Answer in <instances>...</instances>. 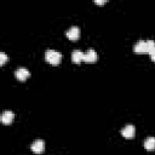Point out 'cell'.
<instances>
[{"label":"cell","instance_id":"11","mask_svg":"<svg viewBox=\"0 0 155 155\" xmlns=\"http://www.w3.org/2000/svg\"><path fill=\"white\" fill-rule=\"evenodd\" d=\"M155 50V41L154 40H147V53H150Z\"/></svg>","mask_w":155,"mask_h":155},{"label":"cell","instance_id":"9","mask_svg":"<svg viewBox=\"0 0 155 155\" xmlns=\"http://www.w3.org/2000/svg\"><path fill=\"white\" fill-rule=\"evenodd\" d=\"M84 52L80 51V50H74L71 52V61L74 63H80L81 61H84Z\"/></svg>","mask_w":155,"mask_h":155},{"label":"cell","instance_id":"14","mask_svg":"<svg viewBox=\"0 0 155 155\" xmlns=\"http://www.w3.org/2000/svg\"><path fill=\"white\" fill-rule=\"evenodd\" d=\"M94 2H96V4L102 5V4H104V2H105V0H94Z\"/></svg>","mask_w":155,"mask_h":155},{"label":"cell","instance_id":"8","mask_svg":"<svg viewBox=\"0 0 155 155\" xmlns=\"http://www.w3.org/2000/svg\"><path fill=\"white\" fill-rule=\"evenodd\" d=\"M13 117H15V114L11 110H5L1 114V122L5 124V125H8L13 121Z\"/></svg>","mask_w":155,"mask_h":155},{"label":"cell","instance_id":"13","mask_svg":"<svg viewBox=\"0 0 155 155\" xmlns=\"http://www.w3.org/2000/svg\"><path fill=\"white\" fill-rule=\"evenodd\" d=\"M149 54H150V57H151V59H153V61L155 62V50H154V51H151V52H150Z\"/></svg>","mask_w":155,"mask_h":155},{"label":"cell","instance_id":"5","mask_svg":"<svg viewBox=\"0 0 155 155\" xmlns=\"http://www.w3.org/2000/svg\"><path fill=\"white\" fill-rule=\"evenodd\" d=\"M15 75H16V78H17L19 81H24V80L30 75V73H29L28 69L21 67V68H17V70L15 71Z\"/></svg>","mask_w":155,"mask_h":155},{"label":"cell","instance_id":"4","mask_svg":"<svg viewBox=\"0 0 155 155\" xmlns=\"http://www.w3.org/2000/svg\"><path fill=\"white\" fill-rule=\"evenodd\" d=\"M134 132H136L134 126H133V125H131V124H128V125L124 126V127H122V130H121V134H122L125 138H132V137L134 136Z\"/></svg>","mask_w":155,"mask_h":155},{"label":"cell","instance_id":"12","mask_svg":"<svg viewBox=\"0 0 155 155\" xmlns=\"http://www.w3.org/2000/svg\"><path fill=\"white\" fill-rule=\"evenodd\" d=\"M6 61H7V56H6V53H5V52H0V64H1V65L5 64Z\"/></svg>","mask_w":155,"mask_h":155},{"label":"cell","instance_id":"1","mask_svg":"<svg viewBox=\"0 0 155 155\" xmlns=\"http://www.w3.org/2000/svg\"><path fill=\"white\" fill-rule=\"evenodd\" d=\"M45 59H46L48 63L56 65V64H58V63L61 62V59H62V53L58 52V51H56V50H47V51L45 52Z\"/></svg>","mask_w":155,"mask_h":155},{"label":"cell","instance_id":"6","mask_svg":"<svg viewBox=\"0 0 155 155\" xmlns=\"http://www.w3.org/2000/svg\"><path fill=\"white\" fill-rule=\"evenodd\" d=\"M133 51L137 53H147V40H139L134 44Z\"/></svg>","mask_w":155,"mask_h":155},{"label":"cell","instance_id":"3","mask_svg":"<svg viewBox=\"0 0 155 155\" xmlns=\"http://www.w3.org/2000/svg\"><path fill=\"white\" fill-rule=\"evenodd\" d=\"M65 34H67L68 39H70V40H76V39L80 36V28L76 27V25H73V27H70V28L65 31Z\"/></svg>","mask_w":155,"mask_h":155},{"label":"cell","instance_id":"10","mask_svg":"<svg viewBox=\"0 0 155 155\" xmlns=\"http://www.w3.org/2000/svg\"><path fill=\"white\" fill-rule=\"evenodd\" d=\"M144 148L147 150H154L155 149V137H153V136L147 137L144 140Z\"/></svg>","mask_w":155,"mask_h":155},{"label":"cell","instance_id":"2","mask_svg":"<svg viewBox=\"0 0 155 155\" xmlns=\"http://www.w3.org/2000/svg\"><path fill=\"white\" fill-rule=\"evenodd\" d=\"M30 149H31V151H34V153H36V154H40V153H42L44 149H45V142H44L42 139H35V140L31 143Z\"/></svg>","mask_w":155,"mask_h":155},{"label":"cell","instance_id":"7","mask_svg":"<svg viewBox=\"0 0 155 155\" xmlns=\"http://www.w3.org/2000/svg\"><path fill=\"white\" fill-rule=\"evenodd\" d=\"M98 59V56L96 53V51L93 48H90L87 52H85L84 54V61L87 62V63H92V62H96Z\"/></svg>","mask_w":155,"mask_h":155}]
</instances>
